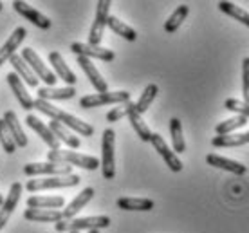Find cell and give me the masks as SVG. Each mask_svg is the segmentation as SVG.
<instances>
[{
	"label": "cell",
	"instance_id": "15",
	"mask_svg": "<svg viewBox=\"0 0 249 233\" xmlns=\"http://www.w3.org/2000/svg\"><path fill=\"white\" fill-rule=\"evenodd\" d=\"M206 163L215 166V168H220V170L231 172V174H235V176H244V174L248 172V166H246V164L238 163L235 159H228V158H222V156H217V154H208V156H206Z\"/></svg>",
	"mask_w": 249,
	"mask_h": 233
},
{
	"label": "cell",
	"instance_id": "39",
	"mask_svg": "<svg viewBox=\"0 0 249 233\" xmlns=\"http://www.w3.org/2000/svg\"><path fill=\"white\" fill-rule=\"evenodd\" d=\"M242 94L244 103L249 105V56L244 58L242 62Z\"/></svg>",
	"mask_w": 249,
	"mask_h": 233
},
{
	"label": "cell",
	"instance_id": "34",
	"mask_svg": "<svg viewBox=\"0 0 249 233\" xmlns=\"http://www.w3.org/2000/svg\"><path fill=\"white\" fill-rule=\"evenodd\" d=\"M188 13H190V7H188L186 4H182V6L177 7V9L170 15V18L164 22V31H166V33H175V31H177V29L181 27L182 22H184V18L188 17Z\"/></svg>",
	"mask_w": 249,
	"mask_h": 233
},
{
	"label": "cell",
	"instance_id": "3",
	"mask_svg": "<svg viewBox=\"0 0 249 233\" xmlns=\"http://www.w3.org/2000/svg\"><path fill=\"white\" fill-rule=\"evenodd\" d=\"M110 226V217L107 215H94V217H81V219H62L54 224V230L60 233L69 232H80V230H101V228Z\"/></svg>",
	"mask_w": 249,
	"mask_h": 233
},
{
	"label": "cell",
	"instance_id": "25",
	"mask_svg": "<svg viewBox=\"0 0 249 233\" xmlns=\"http://www.w3.org/2000/svg\"><path fill=\"white\" fill-rule=\"evenodd\" d=\"M156 204L152 199L144 197H121L118 199V208L128 210V212H150Z\"/></svg>",
	"mask_w": 249,
	"mask_h": 233
},
{
	"label": "cell",
	"instance_id": "27",
	"mask_svg": "<svg viewBox=\"0 0 249 233\" xmlns=\"http://www.w3.org/2000/svg\"><path fill=\"white\" fill-rule=\"evenodd\" d=\"M76 96V89L74 87H62V89H54V87H40L38 89V98L44 101L49 100H71Z\"/></svg>",
	"mask_w": 249,
	"mask_h": 233
},
{
	"label": "cell",
	"instance_id": "32",
	"mask_svg": "<svg viewBox=\"0 0 249 233\" xmlns=\"http://www.w3.org/2000/svg\"><path fill=\"white\" fill-rule=\"evenodd\" d=\"M248 121L249 120L244 118V116H235V118H230V120H226V121H220V123L215 126V132H217V136H228V134H233L235 130L246 126Z\"/></svg>",
	"mask_w": 249,
	"mask_h": 233
},
{
	"label": "cell",
	"instance_id": "21",
	"mask_svg": "<svg viewBox=\"0 0 249 233\" xmlns=\"http://www.w3.org/2000/svg\"><path fill=\"white\" fill-rule=\"evenodd\" d=\"M9 62H11L13 69H15V74L18 76L22 82L27 83L29 87H38V78L35 76V72L29 69V65L22 60L20 54H13V56L9 58Z\"/></svg>",
	"mask_w": 249,
	"mask_h": 233
},
{
	"label": "cell",
	"instance_id": "8",
	"mask_svg": "<svg viewBox=\"0 0 249 233\" xmlns=\"http://www.w3.org/2000/svg\"><path fill=\"white\" fill-rule=\"evenodd\" d=\"M108 11H110V2L108 0H100L98 7H96V17H94L92 27L89 33V44L90 45H100L103 33L107 27V20H108Z\"/></svg>",
	"mask_w": 249,
	"mask_h": 233
},
{
	"label": "cell",
	"instance_id": "37",
	"mask_svg": "<svg viewBox=\"0 0 249 233\" xmlns=\"http://www.w3.org/2000/svg\"><path fill=\"white\" fill-rule=\"evenodd\" d=\"M224 107L231 112H237L238 116H244V118H248L249 120V105L248 103H244V101H238L235 98H228L224 101Z\"/></svg>",
	"mask_w": 249,
	"mask_h": 233
},
{
	"label": "cell",
	"instance_id": "7",
	"mask_svg": "<svg viewBox=\"0 0 249 233\" xmlns=\"http://www.w3.org/2000/svg\"><path fill=\"white\" fill-rule=\"evenodd\" d=\"M130 101V92L126 90H116V92H103V94H90L83 96L80 100L81 108H94L101 105H114V103H126Z\"/></svg>",
	"mask_w": 249,
	"mask_h": 233
},
{
	"label": "cell",
	"instance_id": "16",
	"mask_svg": "<svg viewBox=\"0 0 249 233\" xmlns=\"http://www.w3.org/2000/svg\"><path fill=\"white\" fill-rule=\"evenodd\" d=\"M49 62L53 63L54 76L67 83V87H74V83H76V80H78V78H76V74L72 72V71L69 69V65L65 63V60L62 58V54H60V53H56V51L49 53Z\"/></svg>",
	"mask_w": 249,
	"mask_h": 233
},
{
	"label": "cell",
	"instance_id": "41",
	"mask_svg": "<svg viewBox=\"0 0 249 233\" xmlns=\"http://www.w3.org/2000/svg\"><path fill=\"white\" fill-rule=\"evenodd\" d=\"M2 202H4V199H2V196H0V206H2Z\"/></svg>",
	"mask_w": 249,
	"mask_h": 233
},
{
	"label": "cell",
	"instance_id": "11",
	"mask_svg": "<svg viewBox=\"0 0 249 233\" xmlns=\"http://www.w3.org/2000/svg\"><path fill=\"white\" fill-rule=\"evenodd\" d=\"M22 190H24V186H22V183H18V181L11 184L9 194H7V197L4 199L2 206H0V230H4L7 221L11 219L13 212H15V208H17V204H18V201H20Z\"/></svg>",
	"mask_w": 249,
	"mask_h": 233
},
{
	"label": "cell",
	"instance_id": "24",
	"mask_svg": "<svg viewBox=\"0 0 249 233\" xmlns=\"http://www.w3.org/2000/svg\"><path fill=\"white\" fill-rule=\"evenodd\" d=\"M24 219L31 222H60L63 219L62 212L58 210H36L27 208L24 212Z\"/></svg>",
	"mask_w": 249,
	"mask_h": 233
},
{
	"label": "cell",
	"instance_id": "10",
	"mask_svg": "<svg viewBox=\"0 0 249 233\" xmlns=\"http://www.w3.org/2000/svg\"><path fill=\"white\" fill-rule=\"evenodd\" d=\"M71 51L78 54V56H85V58H98L101 62H112L116 54L114 51L105 49V47H100V45H90V44H81V42H74L71 44Z\"/></svg>",
	"mask_w": 249,
	"mask_h": 233
},
{
	"label": "cell",
	"instance_id": "31",
	"mask_svg": "<svg viewBox=\"0 0 249 233\" xmlns=\"http://www.w3.org/2000/svg\"><path fill=\"white\" fill-rule=\"evenodd\" d=\"M217 6L222 13L230 15L231 18L238 20L240 24L248 25V27H249V13L246 11V9H242V7L237 6V4H233V2H226V0H224V2H218Z\"/></svg>",
	"mask_w": 249,
	"mask_h": 233
},
{
	"label": "cell",
	"instance_id": "36",
	"mask_svg": "<svg viewBox=\"0 0 249 233\" xmlns=\"http://www.w3.org/2000/svg\"><path fill=\"white\" fill-rule=\"evenodd\" d=\"M0 145L7 154H15L17 152V145H15V139H13L11 132L7 130L6 121L0 118Z\"/></svg>",
	"mask_w": 249,
	"mask_h": 233
},
{
	"label": "cell",
	"instance_id": "20",
	"mask_svg": "<svg viewBox=\"0 0 249 233\" xmlns=\"http://www.w3.org/2000/svg\"><path fill=\"white\" fill-rule=\"evenodd\" d=\"M94 197V188H85L81 190L80 194L72 199V201L69 202V206L62 212V217L65 219V221H69V219H74L76 215L80 214L81 210L87 206V202L90 201Z\"/></svg>",
	"mask_w": 249,
	"mask_h": 233
},
{
	"label": "cell",
	"instance_id": "17",
	"mask_svg": "<svg viewBox=\"0 0 249 233\" xmlns=\"http://www.w3.org/2000/svg\"><path fill=\"white\" fill-rule=\"evenodd\" d=\"M78 63H80V67L83 69V72L87 74L89 82L92 83V87L98 90V94H103V92H108V87H107V82L101 78L100 71L96 69V65H94L89 58L85 56H78Z\"/></svg>",
	"mask_w": 249,
	"mask_h": 233
},
{
	"label": "cell",
	"instance_id": "18",
	"mask_svg": "<svg viewBox=\"0 0 249 233\" xmlns=\"http://www.w3.org/2000/svg\"><path fill=\"white\" fill-rule=\"evenodd\" d=\"M6 78H7V83H9L11 90L15 92L17 100H18L20 107L25 108V110H31V108H35V107H33V101H35V100L29 96V92H27V89H25L24 82L20 80L18 76L15 74V72H9Z\"/></svg>",
	"mask_w": 249,
	"mask_h": 233
},
{
	"label": "cell",
	"instance_id": "33",
	"mask_svg": "<svg viewBox=\"0 0 249 233\" xmlns=\"http://www.w3.org/2000/svg\"><path fill=\"white\" fill-rule=\"evenodd\" d=\"M107 25L112 29V33L119 35L121 38L128 40V42H134V40L137 38L136 29H132L130 25H126L124 22H121L119 18H116V17H108V20H107Z\"/></svg>",
	"mask_w": 249,
	"mask_h": 233
},
{
	"label": "cell",
	"instance_id": "40",
	"mask_svg": "<svg viewBox=\"0 0 249 233\" xmlns=\"http://www.w3.org/2000/svg\"><path fill=\"white\" fill-rule=\"evenodd\" d=\"M89 233H100V230H90Z\"/></svg>",
	"mask_w": 249,
	"mask_h": 233
},
{
	"label": "cell",
	"instance_id": "14",
	"mask_svg": "<svg viewBox=\"0 0 249 233\" xmlns=\"http://www.w3.org/2000/svg\"><path fill=\"white\" fill-rule=\"evenodd\" d=\"M25 123H27V126H29V128H33V130H35L40 138L44 139V143L49 146L51 150H60V141L54 138V134L51 132L49 126L44 125V121H40L36 116H33V114H27Z\"/></svg>",
	"mask_w": 249,
	"mask_h": 233
},
{
	"label": "cell",
	"instance_id": "28",
	"mask_svg": "<svg viewBox=\"0 0 249 233\" xmlns=\"http://www.w3.org/2000/svg\"><path fill=\"white\" fill-rule=\"evenodd\" d=\"M126 118L130 120L132 128L136 130V134L139 136V139H141V141H150V138H152V134H154V132H150V126L143 121L141 114L136 112V103L130 107V110H128V116H126Z\"/></svg>",
	"mask_w": 249,
	"mask_h": 233
},
{
	"label": "cell",
	"instance_id": "38",
	"mask_svg": "<svg viewBox=\"0 0 249 233\" xmlns=\"http://www.w3.org/2000/svg\"><path fill=\"white\" fill-rule=\"evenodd\" d=\"M132 105H134V101H126V103H121L119 107H114L110 112L107 114V121H108V123H116V121H119L121 118L128 116V110H130Z\"/></svg>",
	"mask_w": 249,
	"mask_h": 233
},
{
	"label": "cell",
	"instance_id": "19",
	"mask_svg": "<svg viewBox=\"0 0 249 233\" xmlns=\"http://www.w3.org/2000/svg\"><path fill=\"white\" fill-rule=\"evenodd\" d=\"M25 35H27L25 27H17V29L13 31L11 36L6 40V44L0 47V67H2V65H4V63H6L13 54H15V51L18 49V45L24 42Z\"/></svg>",
	"mask_w": 249,
	"mask_h": 233
},
{
	"label": "cell",
	"instance_id": "35",
	"mask_svg": "<svg viewBox=\"0 0 249 233\" xmlns=\"http://www.w3.org/2000/svg\"><path fill=\"white\" fill-rule=\"evenodd\" d=\"M157 92H159V87H157L156 83H150V85H146L143 90V94H141V98H139V101L136 103V112L137 114H144L146 110H148V107L152 105V101L156 100Z\"/></svg>",
	"mask_w": 249,
	"mask_h": 233
},
{
	"label": "cell",
	"instance_id": "29",
	"mask_svg": "<svg viewBox=\"0 0 249 233\" xmlns=\"http://www.w3.org/2000/svg\"><path fill=\"white\" fill-rule=\"evenodd\" d=\"M63 197L54 196V197H29L27 199V208H36V210H56L63 208Z\"/></svg>",
	"mask_w": 249,
	"mask_h": 233
},
{
	"label": "cell",
	"instance_id": "12",
	"mask_svg": "<svg viewBox=\"0 0 249 233\" xmlns=\"http://www.w3.org/2000/svg\"><path fill=\"white\" fill-rule=\"evenodd\" d=\"M150 143L154 145V148L157 150V154L164 159V163L168 164L170 170H172V172H181L182 170V161L177 158V154H175L174 150H170L168 145L164 143V139H162L159 134H152Z\"/></svg>",
	"mask_w": 249,
	"mask_h": 233
},
{
	"label": "cell",
	"instance_id": "9",
	"mask_svg": "<svg viewBox=\"0 0 249 233\" xmlns=\"http://www.w3.org/2000/svg\"><path fill=\"white\" fill-rule=\"evenodd\" d=\"M24 174L29 177L35 176H71L72 166L69 164H58V163H27L24 166Z\"/></svg>",
	"mask_w": 249,
	"mask_h": 233
},
{
	"label": "cell",
	"instance_id": "26",
	"mask_svg": "<svg viewBox=\"0 0 249 233\" xmlns=\"http://www.w3.org/2000/svg\"><path fill=\"white\" fill-rule=\"evenodd\" d=\"M248 143H249V132L215 136V138L212 139V145L217 146V148H233V146L248 145Z\"/></svg>",
	"mask_w": 249,
	"mask_h": 233
},
{
	"label": "cell",
	"instance_id": "22",
	"mask_svg": "<svg viewBox=\"0 0 249 233\" xmlns=\"http://www.w3.org/2000/svg\"><path fill=\"white\" fill-rule=\"evenodd\" d=\"M2 120L6 121V126L7 130L11 132L13 139H15V145H17V148H24V146H27V136H25V132L22 130V126H20L18 123V118H17V114L13 112V110H7L6 114H4V118Z\"/></svg>",
	"mask_w": 249,
	"mask_h": 233
},
{
	"label": "cell",
	"instance_id": "6",
	"mask_svg": "<svg viewBox=\"0 0 249 233\" xmlns=\"http://www.w3.org/2000/svg\"><path fill=\"white\" fill-rule=\"evenodd\" d=\"M22 60H24L27 65H29V69L35 72V76L36 78H40V80H44L45 83H47V87H53L54 83H56V76H54V72L45 65L44 62H42V58L36 54V51L31 49V47H25L24 51H22Z\"/></svg>",
	"mask_w": 249,
	"mask_h": 233
},
{
	"label": "cell",
	"instance_id": "2",
	"mask_svg": "<svg viewBox=\"0 0 249 233\" xmlns=\"http://www.w3.org/2000/svg\"><path fill=\"white\" fill-rule=\"evenodd\" d=\"M49 163H58V164H69V166H80L85 170H96L100 168V159L92 158V156H83L78 152L72 150H49L47 154Z\"/></svg>",
	"mask_w": 249,
	"mask_h": 233
},
{
	"label": "cell",
	"instance_id": "5",
	"mask_svg": "<svg viewBox=\"0 0 249 233\" xmlns=\"http://www.w3.org/2000/svg\"><path fill=\"white\" fill-rule=\"evenodd\" d=\"M81 177L76 174L71 176H53L45 177V179H29L25 188L27 192H38V190H49V188H69V186H76L80 184Z\"/></svg>",
	"mask_w": 249,
	"mask_h": 233
},
{
	"label": "cell",
	"instance_id": "4",
	"mask_svg": "<svg viewBox=\"0 0 249 233\" xmlns=\"http://www.w3.org/2000/svg\"><path fill=\"white\" fill-rule=\"evenodd\" d=\"M114 148H116V132L112 128H105L101 136V174L105 179L116 177V158H114Z\"/></svg>",
	"mask_w": 249,
	"mask_h": 233
},
{
	"label": "cell",
	"instance_id": "1",
	"mask_svg": "<svg viewBox=\"0 0 249 233\" xmlns=\"http://www.w3.org/2000/svg\"><path fill=\"white\" fill-rule=\"evenodd\" d=\"M33 107L38 108V110H40L42 114H45V116H49L51 120L60 121L62 125H65L67 128L78 132L80 136H85V138L94 136L92 125H89L87 121H81L80 118L72 116L71 112H65V110H62V108L54 107V105L49 103V101H44V100H40V98H36V100L33 101Z\"/></svg>",
	"mask_w": 249,
	"mask_h": 233
},
{
	"label": "cell",
	"instance_id": "42",
	"mask_svg": "<svg viewBox=\"0 0 249 233\" xmlns=\"http://www.w3.org/2000/svg\"><path fill=\"white\" fill-rule=\"evenodd\" d=\"M0 11H2V2H0Z\"/></svg>",
	"mask_w": 249,
	"mask_h": 233
},
{
	"label": "cell",
	"instance_id": "30",
	"mask_svg": "<svg viewBox=\"0 0 249 233\" xmlns=\"http://www.w3.org/2000/svg\"><path fill=\"white\" fill-rule=\"evenodd\" d=\"M170 136H172V145H174L175 154H182V152L186 150L181 120H177V118H172V120H170Z\"/></svg>",
	"mask_w": 249,
	"mask_h": 233
},
{
	"label": "cell",
	"instance_id": "43",
	"mask_svg": "<svg viewBox=\"0 0 249 233\" xmlns=\"http://www.w3.org/2000/svg\"><path fill=\"white\" fill-rule=\"evenodd\" d=\"M69 233H80V232H69Z\"/></svg>",
	"mask_w": 249,
	"mask_h": 233
},
{
	"label": "cell",
	"instance_id": "23",
	"mask_svg": "<svg viewBox=\"0 0 249 233\" xmlns=\"http://www.w3.org/2000/svg\"><path fill=\"white\" fill-rule=\"evenodd\" d=\"M51 128V132L54 134V138L58 139V141H62V143H65L67 146H71V148H80L81 141L78 136H74V134L69 130L67 126L62 125L60 121H49V125H47Z\"/></svg>",
	"mask_w": 249,
	"mask_h": 233
},
{
	"label": "cell",
	"instance_id": "13",
	"mask_svg": "<svg viewBox=\"0 0 249 233\" xmlns=\"http://www.w3.org/2000/svg\"><path fill=\"white\" fill-rule=\"evenodd\" d=\"M13 9L18 13V15H22L25 20H29L31 24L40 27V29H49L51 27V20L45 17L44 13H40L38 9H35L33 6L25 4L22 0H15V2H13Z\"/></svg>",
	"mask_w": 249,
	"mask_h": 233
}]
</instances>
